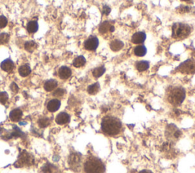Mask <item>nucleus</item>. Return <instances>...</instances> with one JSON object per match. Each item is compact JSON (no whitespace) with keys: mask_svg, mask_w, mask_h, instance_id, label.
I'll list each match as a JSON object with an SVG mask.
<instances>
[{"mask_svg":"<svg viewBox=\"0 0 195 173\" xmlns=\"http://www.w3.org/2000/svg\"><path fill=\"white\" fill-rule=\"evenodd\" d=\"M8 98V96L6 91H2L0 92V103L5 104Z\"/></svg>","mask_w":195,"mask_h":173,"instance_id":"c85d7f7f","label":"nucleus"},{"mask_svg":"<svg viewBox=\"0 0 195 173\" xmlns=\"http://www.w3.org/2000/svg\"><path fill=\"white\" fill-rule=\"evenodd\" d=\"M60 105H61V103H60V100L54 98V99L51 100V101L48 102L46 108H47V110L49 111L55 112L60 108Z\"/></svg>","mask_w":195,"mask_h":173,"instance_id":"ddd939ff","label":"nucleus"},{"mask_svg":"<svg viewBox=\"0 0 195 173\" xmlns=\"http://www.w3.org/2000/svg\"><path fill=\"white\" fill-rule=\"evenodd\" d=\"M9 41V35L7 33L0 34V44H6Z\"/></svg>","mask_w":195,"mask_h":173,"instance_id":"cd10ccee","label":"nucleus"},{"mask_svg":"<svg viewBox=\"0 0 195 173\" xmlns=\"http://www.w3.org/2000/svg\"><path fill=\"white\" fill-rule=\"evenodd\" d=\"M50 123H51L50 119L47 118V117H41V118H40L38 120V125L41 128L47 127L50 124Z\"/></svg>","mask_w":195,"mask_h":173,"instance_id":"bb28decb","label":"nucleus"},{"mask_svg":"<svg viewBox=\"0 0 195 173\" xmlns=\"http://www.w3.org/2000/svg\"><path fill=\"white\" fill-rule=\"evenodd\" d=\"M105 169L104 163L97 157H89L84 164V171L85 173H104Z\"/></svg>","mask_w":195,"mask_h":173,"instance_id":"7ed1b4c3","label":"nucleus"},{"mask_svg":"<svg viewBox=\"0 0 195 173\" xmlns=\"http://www.w3.org/2000/svg\"><path fill=\"white\" fill-rule=\"evenodd\" d=\"M146 52H147V49L144 45H138L134 48V54L137 57H144L146 54Z\"/></svg>","mask_w":195,"mask_h":173,"instance_id":"f3484780","label":"nucleus"},{"mask_svg":"<svg viewBox=\"0 0 195 173\" xmlns=\"http://www.w3.org/2000/svg\"><path fill=\"white\" fill-rule=\"evenodd\" d=\"M105 72V67L101 66V67H96L95 69H94L92 71V75L95 78H99L101 77Z\"/></svg>","mask_w":195,"mask_h":173,"instance_id":"393cba45","label":"nucleus"},{"mask_svg":"<svg viewBox=\"0 0 195 173\" xmlns=\"http://www.w3.org/2000/svg\"><path fill=\"white\" fill-rule=\"evenodd\" d=\"M32 72V69L31 67L28 64H24L21 66L18 69V72H19L20 76L22 77H25L28 76Z\"/></svg>","mask_w":195,"mask_h":173,"instance_id":"6ab92c4d","label":"nucleus"},{"mask_svg":"<svg viewBox=\"0 0 195 173\" xmlns=\"http://www.w3.org/2000/svg\"><path fill=\"white\" fill-rule=\"evenodd\" d=\"M37 47V44L33 41H27L25 44V48L28 52H33Z\"/></svg>","mask_w":195,"mask_h":173,"instance_id":"a878e982","label":"nucleus"},{"mask_svg":"<svg viewBox=\"0 0 195 173\" xmlns=\"http://www.w3.org/2000/svg\"><path fill=\"white\" fill-rule=\"evenodd\" d=\"M86 60L83 56H79L76 58L74 59L73 62H72V64L76 68H80V67H83L85 64Z\"/></svg>","mask_w":195,"mask_h":173,"instance_id":"412c9836","label":"nucleus"},{"mask_svg":"<svg viewBox=\"0 0 195 173\" xmlns=\"http://www.w3.org/2000/svg\"><path fill=\"white\" fill-rule=\"evenodd\" d=\"M70 116L67 113H66V112H61V113L58 114L57 116L56 117V124H60V125L67 124V123L70 122Z\"/></svg>","mask_w":195,"mask_h":173,"instance_id":"9b49d317","label":"nucleus"},{"mask_svg":"<svg viewBox=\"0 0 195 173\" xmlns=\"http://www.w3.org/2000/svg\"><path fill=\"white\" fill-rule=\"evenodd\" d=\"M16 163H18L17 167H22L25 166H31L34 163V157L31 154L27 153L26 151H23L20 153L18 160Z\"/></svg>","mask_w":195,"mask_h":173,"instance_id":"423d86ee","label":"nucleus"},{"mask_svg":"<svg viewBox=\"0 0 195 173\" xmlns=\"http://www.w3.org/2000/svg\"><path fill=\"white\" fill-rule=\"evenodd\" d=\"M27 30L29 33H35L38 30V24L37 21H31L27 25Z\"/></svg>","mask_w":195,"mask_h":173,"instance_id":"5701e85b","label":"nucleus"},{"mask_svg":"<svg viewBox=\"0 0 195 173\" xmlns=\"http://www.w3.org/2000/svg\"><path fill=\"white\" fill-rule=\"evenodd\" d=\"M42 171L44 173H59L57 168L50 163H46L42 168Z\"/></svg>","mask_w":195,"mask_h":173,"instance_id":"4be33fe9","label":"nucleus"},{"mask_svg":"<svg viewBox=\"0 0 195 173\" xmlns=\"http://www.w3.org/2000/svg\"><path fill=\"white\" fill-rule=\"evenodd\" d=\"M191 32V26L188 24L177 22L172 26V36L175 40H184L190 35Z\"/></svg>","mask_w":195,"mask_h":173,"instance_id":"20e7f679","label":"nucleus"},{"mask_svg":"<svg viewBox=\"0 0 195 173\" xmlns=\"http://www.w3.org/2000/svg\"><path fill=\"white\" fill-rule=\"evenodd\" d=\"M146 38V33L143 32H138L133 34L131 41L135 44H143Z\"/></svg>","mask_w":195,"mask_h":173,"instance_id":"9d476101","label":"nucleus"},{"mask_svg":"<svg viewBox=\"0 0 195 173\" xmlns=\"http://www.w3.org/2000/svg\"><path fill=\"white\" fill-rule=\"evenodd\" d=\"M186 97V91L184 88L180 86H171L167 91V99L172 105H180Z\"/></svg>","mask_w":195,"mask_h":173,"instance_id":"f03ea898","label":"nucleus"},{"mask_svg":"<svg viewBox=\"0 0 195 173\" xmlns=\"http://www.w3.org/2000/svg\"><path fill=\"white\" fill-rule=\"evenodd\" d=\"M1 68L2 70L6 71V72H9V71L12 70L14 68V63L12 60H11L10 59L5 60L4 61L2 62Z\"/></svg>","mask_w":195,"mask_h":173,"instance_id":"dca6fc26","label":"nucleus"},{"mask_svg":"<svg viewBox=\"0 0 195 173\" xmlns=\"http://www.w3.org/2000/svg\"><path fill=\"white\" fill-rule=\"evenodd\" d=\"M179 72L184 74H194L195 73V60L188 59L178 67Z\"/></svg>","mask_w":195,"mask_h":173,"instance_id":"39448f33","label":"nucleus"},{"mask_svg":"<svg viewBox=\"0 0 195 173\" xmlns=\"http://www.w3.org/2000/svg\"><path fill=\"white\" fill-rule=\"evenodd\" d=\"M59 77L62 79H69L72 75V70L67 67H61L58 71Z\"/></svg>","mask_w":195,"mask_h":173,"instance_id":"f8f14e48","label":"nucleus"},{"mask_svg":"<svg viewBox=\"0 0 195 173\" xmlns=\"http://www.w3.org/2000/svg\"><path fill=\"white\" fill-rule=\"evenodd\" d=\"M136 68L139 72H143L149 68V62L146 60H141L136 63Z\"/></svg>","mask_w":195,"mask_h":173,"instance_id":"a211bd4d","label":"nucleus"},{"mask_svg":"<svg viewBox=\"0 0 195 173\" xmlns=\"http://www.w3.org/2000/svg\"><path fill=\"white\" fill-rule=\"evenodd\" d=\"M101 131L108 136H116L120 134L122 129V124L118 118L112 116H105L101 124Z\"/></svg>","mask_w":195,"mask_h":173,"instance_id":"f257e3e1","label":"nucleus"},{"mask_svg":"<svg viewBox=\"0 0 195 173\" xmlns=\"http://www.w3.org/2000/svg\"><path fill=\"white\" fill-rule=\"evenodd\" d=\"M99 89H100L99 83H98V82H95V83L90 85V86L88 87L87 91L88 93L90 95H95L99 91Z\"/></svg>","mask_w":195,"mask_h":173,"instance_id":"b1692460","label":"nucleus"},{"mask_svg":"<svg viewBox=\"0 0 195 173\" xmlns=\"http://www.w3.org/2000/svg\"><path fill=\"white\" fill-rule=\"evenodd\" d=\"M114 31H115V26L112 25L111 22H108V21L103 22L100 25L99 28H98V32L102 34H105L109 32H113Z\"/></svg>","mask_w":195,"mask_h":173,"instance_id":"1a4fd4ad","label":"nucleus"},{"mask_svg":"<svg viewBox=\"0 0 195 173\" xmlns=\"http://www.w3.org/2000/svg\"><path fill=\"white\" fill-rule=\"evenodd\" d=\"M8 24V20L5 16L1 15L0 16V28H3L5 27Z\"/></svg>","mask_w":195,"mask_h":173,"instance_id":"c756f323","label":"nucleus"},{"mask_svg":"<svg viewBox=\"0 0 195 173\" xmlns=\"http://www.w3.org/2000/svg\"><path fill=\"white\" fill-rule=\"evenodd\" d=\"M124 44L123 41H120V40H114L110 43V48L112 51L117 52L122 49L124 47Z\"/></svg>","mask_w":195,"mask_h":173,"instance_id":"4468645a","label":"nucleus"},{"mask_svg":"<svg viewBox=\"0 0 195 173\" xmlns=\"http://www.w3.org/2000/svg\"><path fill=\"white\" fill-rule=\"evenodd\" d=\"M22 117V111L19 108H15L10 112L9 117L11 121L14 122H16L20 121V119Z\"/></svg>","mask_w":195,"mask_h":173,"instance_id":"2eb2a0df","label":"nucleus"},{"mask_svg":"<svg viewBox=\"0 0 195 173\" xmlns=\"http://www.w3.org/2000/svg\"><path fill=\"white\" fill-rule=\"evenodd\" d=\"M81 162H82V159L79 153H72L69 157V166L74 171H78L79 169H80Z\"/></svg>","mask_w":195,"mask_h":173,"instance_id":"0eeeda50","label":"nucleus"},{"mask_svg":"<svg viewBox=\"0 0 195 173\" xmlns=\"http://www.w3.org/2000/svg\"><path fill=\"white\" fill-rule=\"evenodd\" d=\"M11 89H12V91H13V92H15V93H16L17 91H18V86H17L16 84L15 83V82H12V84L11 85Z\"/></svg>","mask_w":195,"mask_h":173,"instance_id":"2f4dec72","label":"nucleus"},{"mask_svg":"<svg viewBox=\"0 0 195 173\" xmlns=\"http://www.w3.org/2000/svg\"><path fill=\"white\" fill-rule=\"evenodd\" d=\"M65 90L63 89H56V91L53 92V96H62L65 94Z\"/></svg>","mask_w":195,"mask_h":173,"instance_id":"7c9ffc66","label":"nucleus"},{"mask_svg":"<svg viewBox=\"0 0 195 173\" xmlns=\"http://www.w3.org/2000/svg\"><path fill=\"white\" fill-rule=\"evenodd\" d=\"M57 85V81L54 80V79H50L45 82L44 87L46 91H51L56 89Z\"/></svg>","mask_w":195,"mask_h":173,"instance_id":"aec40b11","label":"nucleus"},{"mask_svg":"<svg viewBox=\"0 0 195 173\" xmlns=\"http://www.w3.org/2000/svg\"><path fill=\"white\" fill-rule=\"evenodd\" d=\"M103 14H105V15H108V14L110 13V12H111V8H109L108 6H105L104 8H103Z\"/></svg>","mask_w":195,"mask_h":173,"instance_id":"473e14b6","label":"nucleus"},{"mask_svg":"<svg viewBox=\"0 0 195 173\" xmlns=\"http://www.w3.org/2000/svg\"><path fill=\"white\" fill-rule=\"evenodd\" d=\"M98 44H99V41L98 37L95 36H90L84 42V47L87 51H94L98 48Z\"/></svg>","mask_w":195,"mask_h":173,"instance_id":"6e6552de","label":"nucleus"},{"mask_svg":"<svg viewBox=\"0 0 195 173\" xmlns=\"http://www.w3.org/2000/svg\"><path fill=\"white\" fill-rule=\"evenodd\" d=\"M139 173H152V172L149 170H143V171H140Z\"/></svg>","mask_w":195,"mask_h":173,"instance_id":"72a5a7b5","label":"nucleus"}]
</instances>
